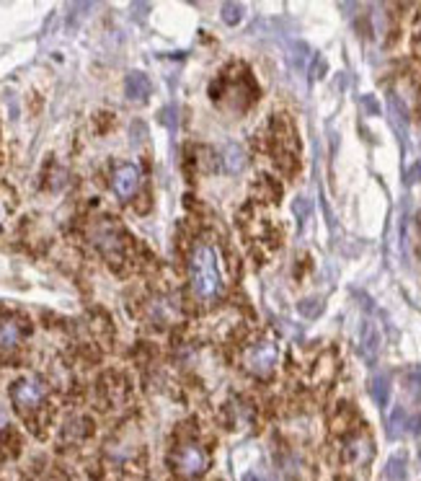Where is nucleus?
Wrapping results in <instances>:
<instances>
[{"instance_id": "obj_1", "label": "nucleus", "mask_w": 421, "mask_h": 481, "mask_svg": "<svg viewBox=\"0 0 421 481\" xmlns=\"http://www.w3.org/2000/svg\"><path fill=\"white\" fill-rule=\"evenodd\" d=\"M189 279L191 290L199 300L218 298L223 290V277L218 267V251L210 244H197L189 257Z\"/></svg>"}, {"instance_id": "obj_2", "label": "nucleus", "mask_w": 421, "mask_h": 481, "mask_svg": "<svg viewBox=\"0 0 421 481\" xmlns=\"http://www.w3.org/2000/svg\"><path fill=\"white\" fill-rule=\"evenodd\" d=\"M91 241L98 251H101L106 259H122L124 249H127V241H124L122 228L111 220H98V223L91 228Z\"/></svg>"}, {"instance_id": "obj_3", "label": "nucleus", "mask_w": 421, "mask_h": 481, "mask_svg": "<svg viewBox=\"0 0 421 481\" xmlns=\"http://www.w3.org/2000/svg\"><path fill=\"white\" fill-rule=\"evenodd\" d=\"M173 463H176V471L183 479H197V476H202L210 468V455L204 453V447L189 442V445L178 447Z\"/></svg>"}, {"instance_id": "obj_4", "label": "nucleus", "mask_w": 421, "mask_h": 481, "mask_svg": "<svg viewBox=\"0 0 421 481\" xmlns=\"http://www.w3.org/2000/svg\"><path fill=\"white\" fill-rule=\"evenodd\" d=\"M44 383L36 378H21L11 386V399L21 412H36L44 401Z\"/></svg>"}, {"instance_id": "obj_5", "label": "nucleus", "mask_w": 421, "mask_h": 481, "mask_svg": "<svg viewBox=\"0 0 421 481\" xmlns=\"http://www.w3.org/2000/svg\"><path fill=\"white\" fill-rule=\"evenodd\" d=\"M277 365V347L264 342V344L251 347L243 354V367L253 375H269Z\"/></svg>"}, {"instance_id": "obj_6", "label": "nucleus", "mask_w": 421, "mask_h": 481, "mask_svg": "<svg viewBox=\"0 0 421 481\" xmlns=\"http://www.w3.org/2000/svg\"><path fill=\"white\" fill-rule=\"evenodd\" d=\"M26 337V324L19 316H0V354H14Z\"/></svg>"}, {"instance_id": "obj_7", "label": "nucleus", "mask_w": 421, "mask_h": 481, "mask_svg": "<svg viewBox=\"0 0 421 481\" xmlns=\"http://www.w3.org/2000/svg\"><path fill=\"white\" fill-rule=\"evenodd\" d=\"M140 182H143L140 169L132 166V163H124V166H119V169L114 171L111 187H114V194L119 197V199H129V197L140 189Z\"/></svg>"}, {"instance_id": "obj_8", "label": "nucleus", "mask_w": 421, "mask_h": 481, "mask_svg": "<svg viewBox=\"0 0 421 481\" xmlns=\"http://www.w3.org/2000/svg\"><path fill=\"white\" fill-rule=\"evenodd\" d=\"M372 453H375V447H372V442H370L367 435H357V437H352V440L347 442V450H344L347 461L354 463V466H365V463L372 458Z\"/></svg>"}, {"instance_id": "obj_9", "label": "nucleus", "mask_w": 421, "mask_h": 481, "mask_svg": "<svg viewBox=\"0 0 421 481\" xmlns=\"http://www.w3.org/2000/svg\"><path fill=\"white\" fill-rule=\"evenodd\" d=\"M124 94H127V99H132V101H145L150 96V78L143 70L129 73L127 81H124Z\"/></svg>"}, {"instance_id": "obj_10", "label": "nucleus", "mask_w": 421, "mask_h": 481, "mask_svg": "<svg viewBox=\"0 0 421 481\" xmlns=\"http://www.w3.org/2000/svg\"><path fill=\"white\" fill-rule=\"evenodd\" d=\"M377 349H380V332H377V326L372 321H367L362 326V354H365L367 362H372Z\"/></svg>"}, {"instance_id": "obj_11", "label": "nucleus", "mask_w": 421, "mask_h": 481, "mask_svg": "<svg viewBox=\"0 0 421 481\" xmlns=\"http://www.w3.org/2000/svg\"><path fill=\"white\" fill-rule=\"evenodd\" d=\"M370 393H372L377 407H385L387 399H390V380H387V375H375L370 380Z\"/></svg>"}, {"instance_id": "obj_12", "label": "nucleus", "mask_w": 421, "mask_h": 481, "mask_svg": "<svg viewBox=\"0 0 421 481\" xmlns=\"http://www.w3.org/2000/svg\"><path fill=\"white\" fill-rule=\"evenodd\" d=\"M385 430H387V437H393V440H395V437H401V435L408 430V417H406V412H403L401 407H395L393 414L387 417Z\"/></svg>"}, {"instance_id": "obj_13", "label": "nucleus", "mask_w": 421, "mask_h": 481, "mask_svg": "<svg viewBox=\"0 0 421 481\" xmlns=\"http://www.w3.org/2000/svg\"><path fill=\"white\" fill-rule=\"evenodd\" d=\"M223 161H225V169L230 171V174H238L245 166V153L240 150V145H228V148L223 150Z\"/></svg>"}, {"instance_id": "obj_14", "label": "nucleus", "mask_w": 421, "mask_h": 481, "mask_svg": "<svg viewBox=\"0 0 421 481\" xmlns=\"http://www.w3.org/2000/svg\"><path fill=\"white\" fill-rule=\"evenodd\" d=\"M385 476L390 481H403L406 479V455H393L385 466Z\"/></svg>"}, {"instance_id": "obj_15", "label": "nucleus", "mask_w": 421, "mask_h": 481, "mask_svg": "<svg viewBox=\"0 0 421 481\" xmlns=\"http://www.w3.org/2000/svg\"><path fill=\"white\" fill-rule=\"evenodd\" d=\"M243 19V6L240 3H225L223 6V21L228 26H235Z\"/></svg>"}, {"instance_id": "obj_16", "label": "nucleus", "mask_w": 421, "mask_h": 481, "mask_svg": "<svg viewBox=\"0 0 421 481\" xmlns=\"http://www.w3.org/2000/svg\"><path fill=\"white\" fill-rule=\"evenodd\" d=\"M290 62H293L295 70H305V62H308L305 44H293V47H290Z\"/></svg>"}, {"instance_id": "obj_17", "label": "nucleus", "mask_w": 421, "mask_h": 481, "mask_svg": "<svg viewBox=\"0 0 421 481\" xmlns=\"http://www.w3.org/2000/svg\"><path fill=\"white\" fill-rule=\"evenodd\" d=\"M300 313L303 316H308V319H315L320 313V308H323V303H320V298H308V300H300Z\"/></svg>"}, {"instance_id": "obj_18", "label": "nucleus", "mask_w": 421, "mask_h": 481, "mask_svg": "<svg viewBox=\"0 0 421 481\" xmlns=\"http://www.w3.org/2000/svg\"><path fill=\"white\" fill-rule=\"evenodd\" d=\"M295 210H298V217H300V220H305V217H308V210H310V202H308V199H295Z\"/></svg>"}, {"instance_id": "obj_19", "label": "nucleus", "mask_w": 421, "mask_h": 481, "mask_svg": "<svg viewBox=\"0 0 421 481\" xmlns=\"http://www.w3.org/2000/svg\"><path fill=\"white\" fill-rule=\"evenodd\" d=\"M408 386L416 388V393H421V370L416 375H411V378H408Z\"/></svg>"}, {"instance_id": "obj_20", "label": "nucleus", "mask_w": 421, "mask_h": 481, "mask_svg": "<svg viewBox=\"0 0 421 481\" xmlns=\"http://www.w3.org/2000/svg\"><path fill=\"white\" fill-rule=\"evenodd\" d=\"M8 427V414H6V409L0 407V430H6Z\"/></svg>"}, {"instance_id": "obj_21", "label": "nucleus", "mask_w": 421, "mask_h": 481, "mask_svg": "<svg viewBox=\"0 0 421 481\" xmlns=\"http://www.w3.org/2000/svg\"><path fill=\"white\" fill-rule=\"evenodd\" d=\"M243 481H264V479H258L256 474H245V476H243Z\"/></svg>"}, {"instance_id": "obj_22", "label": "nucleus", "mask_w": 421, "mask_h": 481, "mask_svg": "<svg viewBox=\"0 0 421 481\" xmlns=\"http://www.w3.org/2000/svg\"><path fill=\"white\" fill-rule=\"evenodd\" d=\"M416 171H419V174H416L414 179H421V163H419V166H416Z\"/></svg>"}, {"instance_id": "obj_23", "label": "nucleus", "mask_w": 421, "mask_h": 481, "mask_svg": "<svg viewBox=\"0 0 421 481\" xmlns=\"http://www.w3.org/2000/svg\"><path fill=\"white\" fill-rule=\"evenodd\" d=\"M0 223H3V212H0Z\"/></svg>"}]
</instances>
